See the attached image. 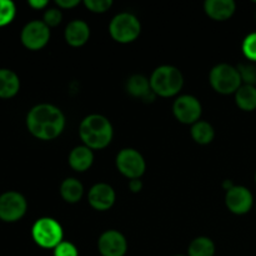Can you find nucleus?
<instances>
[{
  "mask_svg": "<svg viewBox=\"0 0 256 256\" xmlns=\"http://www.w3.org/2000/svg\"><path fill=\"white\" fill-rule=\"evenodd\" d=\"M238 72H239L242 82L245 85H252L256 86V65L250 64V62H242L236 66Z\"/></svg>",
  "mask_w": 256,
  "mask_h": 256,
  "instance_id": "obj_24",
  "label": "nucleus"
},
{
  "mask_svg": "<svg viewBox=\"0 0 256 256\" xmlns=\"http://www.w3.org/2000/svg\"><path fill=\"white\" fill-rule=\"evenodd\" d=\"M64 36L68 44L72 45V46H82L84 44H86V42L90 38L89 25L84 20H72L65 28Z\"/></svg>",
  "mask_w": 256,
  "mask_h": 256,
  "instance_id": "obj_15",
  "label": "nucleus"
},
{
  "mask_svg": "<svg viewBox=\"0 0 256 256\" xmlns=\"http://www.w3.org/2000/svg\"><path fill=\"white\" fill-rule=\"evenodd\" d=\"M84 194V186L75 178H68L60 185V195L62 199L70 204H75L82 199Z\"/></svg>",
  "mask_w": 256,
  "mask_h": 256,
  "instance_id": "obj_19",
  "label": "nucleus"
},
{
  "mask_svg": "<svg viewBox=\"0 0 256 256\" xmlns=\"http://www.w3.org/2000/svg\"><path fill=\"white\" fill-rule=\"evenodd\" d=\"M79 135L85 146L92 150H100L112 142L114 130L109 119L100 114H92L80 122Z\"/></svg>",
  "mask_w": 256,
  "mask_h": 256,
  "instance_id": "obj_2",
  "label": "nucleus"
},
{
  "mask_svg": "<svg viewBox=\"0 0 256 256\" xmlns=\"http://www.w3.org/2000/svg\"><path fill=\"white\" fill-rule=\"evenodd\" d=\"M188 254L189 256H214L215 245L209 238L199 236L190 242Z\"/></svg>",
  "mask_w": 256,
  "mask_h": 256,
  "instance_id": "obj_22",
  "label": "nucleus"
},
{
  "mask_svg": "<svg viewBox=\"0 0 256 256\" xmlns=\"http://www.w3.org/2000/svg\"><path fill=\"white\" fill-rule=\"evenodd\" d=\"M85 6L92 12H105L112 8V0H85Z\"/></svg>",
  "mask_w": 256,
  "mask_h": 256,
  "instance_id": "obj_27",
  "label": "nucleus"
},
{
  "mask_svg": "<svg viewBox=\"0 0 256 256\" xmlns=\"http://www.w3.org/2000/svg\"><path fill=\"white\" fill-rule=\"evenodd\" d=\"M255 180H256V175H255Z\"/></svg>",
  "mask_w": 256,
  "mask_h": 256,
  "instance_id": "obj_33",
  "label": "nucleus"
},
{
  "mask_svg": "<svg viewBox=\"0 0 256 256\" xmlns=\"http://www.w3.org/2000/svg\"><path fill=\"white\" fill-rule=\"evenodd\" d=\"M172 112L182 124H195L202 116V108L199 100L192 95H182L174 102Z\"/></svg>",
  "mask_w": 256,
  "mask_h": 256,
  "instance_id": "obj_10",
  "label": "nucleus"
},
{
  "mask_svg": "<svg viewBox=\"0 0 256 256\" xmlns=\"http://www.w3.org/2000/svg\"><path fill=\"white\" fill-rule=\"evenodd\" d=\"M98 248L102 256H124L126 254L128 242L122 232L108 230L100 235Z\"/></svg>",
  "mask_w": 256,
  "mask_h": 256,
  "instance_id": "obj_12",
  "label": "nucleus"
},
{
  "mask_svg": "<svg viewBox=\"0 0 256 256\" xmlns=\"http://www.w3.org/2000/svg\"><path fill=\"white\" fill-rule=\"evenodd\" d=\"M115 199H116V195H115L114 189L105 182L95 184L89 190V195H88L89 204L99 212L109 210L114 205Z\"/></svg>",
  "mask_w": 256,
  "mask_h": 256,
  "instance_id": "obj_13",
  "label": "nucleus"
},
{
  "mask_svg": "<svg viewBox=\"0 0 256 256\" xmlns=\"http://www.w3.org/2000/svg\"><path fill=\"white\" fill-rule=\"evenodd\" d=\"M54 256H79L76 246L69 242H62L54 249Z\"/></svg>",
  "mask_w": 256,
  "mask_h": 256,
  "instance_id": "obj_28",
  "label": "nucleus"
},
{
  "mask_svg": "<svg viewBox=\"0 0 256 256\" xmlns=\"http://www.w3.org/2000/svg\"><path fill=\"white\" fill-rule=\"evenodd\" d=\"M149 80L154 94L162 98L174 96L184 85L182 72L172 65H162L156 68Z\"/></svg>",
  "mask_w": 256,
  "mask_h": 256,
  "instance_id": "obj_3",
  "label": "nucleus"
},
{
  "mask_svg": "<svg viewBox=\"0 0 256 256\" xmlns=\"http://www.w3.org/2000/svg\"><path fill=\"white\" fill-rule=\"evenodd\" d=\"M204 10L212 19L224 22L234 15L236 4L234 0H206L204 2Z\"/></svg>",
  "mask_w": 256,
  "mask_h": 256,
  "instance_id": "obj_16",
  "label": "nucleus"
},
{
  "mask_svg": "<svg viewBox=\"0 0 256 256\" xmlns=\"http://www.w3.org/2000/svg\"><path fill=\"white\" fill-rule=\"evenodd\" d=\"M28 202L18 192H6L0 195V220L5 222H19L25 215Z\"/></svg>",
  "mask_w": 256,
  "mask_h": 256,
  "instance_id": "obj_8",
  "label": "nucleus"
},
{
  "mask_svg": "<svg viewBox=\"0 0 256 256\" xmlns=\"http://www.w3.org/2000/svg\"><path fill=\"white\" fill-rule=\"evenodd\" d=\"M209 80L212 89L224 95L235 94L242 85L238 69L229 64H219L212 68Z\"/></svg>",
  "mask_w": 256,
  "mask_h": 256,
  "instance_id": "obj_6",
  "label": "nucleus"
},
{
  "mask_svg": "<svg viewBox=\"0 0 256 256\" xmlns=\"http://www.w3.org/2000/svg\"><path fill=\"white\" fill-rule=\"evenodd\" d=\"M79 4V0H56V5L62 9H70Z\"/></svg>",
  "mask_w": 256,
  "mask_h": 256,
  "instance_id": "obj_29",
  "label": "nucleus"
},
{
  "mask_svg": "<svg viewBox=\"0 0 256 256\" xmlns=\"http://www.w3.org/2000/svg\"><path fill=\"white\" fill-rule=\"evenodd\" d=\"M50 28L42 20L29 22L22 30L20 40L29 50H40L49 42Z\"/></svg>",
  "mask_w": 256,
  "mask_h": 256,
  "instance_id": "obj_9",
  "label": "nucleus"
},
{
  "mask_svg": "<svg viewBox=\"0 0 256 256\" xmlns=\"http://www.w3.org/2000/svg\"><path fill=\"white\" fill-rule=\"evenodd\" d=\"M129 189L132 192H139L142 189V182L140 179H132L129 182Z\"/></svg>",
  "mask_w": 256,
  "mask_h": 256,
  "instance_id": "obj_30",
  "label": "nucleus"
},
{
  "mask_svg": "<svg viewBox=\"0 0 256 256\" xmlns=\"http://www.w3.org/2000/svg\"><path fill=\"white\" fill-rule=\"evenodd\" d=\"M16 15V8L12 0H0V28L10 24Z\"/></svg>",
  "mask_w": 256,
  "mask_h": 256,
  "instance_id": "obj_23",
  "label": "nucleus"
},
{
  "mask_svg": "<svg viewBox=\"0 0 256 256\" xmlns=\"http://www.w3.org/2000/svg\"><path fill=\"white\" fill-rule=\"evenodd\" d=\"M242 48L246 59L256 62V32H252L245 38Z\"/></svg>",
  "mask_w": 256,
  "mask_h": 256,
  "instance_id": "obj_25",
  "label": "nucleus"
},
{
  "mask_svg": "<svg viewBox=\"0 0 256 256\" xmlns=\"http://www.w3.org/2000/svg\"><path fill=\"white\" fill-rule=\"evenodd\" d=\"M116 168L128 179H140L146 169V164L138 150L126 148L120 150L116 156Z\"/></svg>",
  "mask_w": 256,
  "mask_h": 256,
  "instance_id": "obj_7",
  "label": "nucleus"
},
{
  "mask_svg": "<svg viewBox=\"0 0 256 256\" xmlns=\"http://www.w3.org/2000/svg\"><path fill=\"white\" fill-rule=\"evenodd\" d=\"M94 162V154L90 148L85 145L74 148L69 154V165L75 172H86Z\"/></svg>",
  "mask_w": 256,
  "mask_h": 256,
  "instance_id": "obj_17",
  "label": "nucleus"
},
{
  "mask_svg": "<svg viewBox=\"0 0 256 256\" xmlns=\"http://www.w3.org/2000/svg\"><path fill=\"white\" fill-rule=\"evenodd\" d=\"M26 126L30 134L40 140H52L65 128V116L52 104H38L26 115Z\"/></svg>",
  "mask_w": 256,
  "mask_h": 256,
  "instance_id": "obj_1",
  "label": "nucleus"
},
{
  "mask_svg": "<svg viewBox=\"0 0 256 256\" xmlns=\"http://www.w3.org/2000/svg\"><path fill=\"white\" fill-rule=\"evenodd\" d=\"M142 24L132 12H120L115 15L109 24V32L112 39L122 44H128L140 35Z\"/></svg>",
  "mask_w": 256,
  "mask_h": 256,
  "instance_id": "obj_5",
  "label": "nucleus"
},
{
  "mask_svg": "<svg viewBox=\"0 0 256 256\" xmlns=\"http://www.w3.org/2000/svg\"><path fill=\"white\" fill-rule=\"evenodd\" d=\"M62 10L56 9V8H50L44 12V20L42 22L48 25L49 28H54L62 22Z\"/></svg>",
  "mask_w": 256,
  "mask_h": 256,
  "instance_id": "obj_26",
  "label": "nucleus"
},
{
  "mask_svg": "<svg viewBox=\"0 0 256 256\" xmlns=\"http://www.w3.org/2000/svg\"><path fill=\"white\" fill-rule=\"evenodd\" d=\"M19 76L10 69H0V98L10 99L19 92Z\"/></svg>",
  "mask_w": 256,
  "mask_h": 256,
  "instance_id": "obj_18",
  "label": "nucleus"
},
{
  "mask_svg": "<svg viewBox=\"0 0 256 256\" xmlns=\"http://www.w3.org/2000/svg\"><path fill=\"white\" fill-rule=\"evenodd\" d=\"M126 90L132 96L139 98L145 102H154L156 98L150 86V80L146 79L144 75L135 74L130 76L126 82Z\"/></svg>",
  "mask_w": 256,
  "mask_h": 256,
  "instance_id": "obj_14",
  "label": "nucleus"
},
{
  "mask_svg": "<svg viewBox=\"0 0 256 256\" xmlns=\"http://www.w3.org/2000/svg\"><path fill=\"white\" fill-rule=\"evenodd\" d=\"M235 102L244 112H254L256 109V86L242 84L235 92Z\"/></svg>",
  "mask_w": 256,
  "mask_h": 256,
  "instance_id": "obj_20",
  "label": "nucleus"
},
{
  "mask_svg": "<svg viewBox=\"0 0 256 256\" xmlns=\"http://www.w3.org/2000/svg\"><path fill=\"white\" fill-rule=\"evenodd\" d=\"M192 136L195 142L200 145H206L214 140L215 130L208 122L199 120L192 126Z\"/></svg>",
  "mask_w": 256,
  "mask_h": 256,
  "instance_id": "obj_21",
  "label": "nucleus"
},
{
  "mask_svg": "<svg viewBox=\"0 0 256 256\" xmlns=\"http://www.w3.org/2000/svg\"><path fill=\"white\" fill-rule=\"evenodd\" d=\"M32 240L44 249H55L62 242V228L52 218H40L32 228Z\"/></svg>",
  "mask_w": 256,
  "mask_h": 256,
  "instance_id": "obj_4",
  "label": "nucleus"
},
{
  "mask_svg": "<svg viewBox=\"0 0 256 256\" xmlns=\"http://www.w3.org/2000/svg\"><path fill=\"white\" fill-rule=\"evenodd\" d=\"M28 4H29L32 9L40 10V9H44V8L46 6L48 2L46 0H29Z\"/></svg>",
  "mask_w": 256,
  "mask_h": 256,
  "instance_id": "obj_31",
  "label": "nucleus"
},
{
  "mask_svg": "<svg viewBox=\"0 0 256 256\" xmlns=\"http://www.w3.org/2000/svg\"><path fill=\"white\" fill-rule=\"evenodd\" d=\"M225 204L232 214L244 215L252 210V204H254V196L248 188L234 185L232 189L226 192Z\"/></svg>",
  "mask_w": 256,
  "mask_h": 256,
  "instance_id": "obj_11",
  "label": "nucleus"
},
{
  "mask_svg": "<svg viewBox=\"0 0 256 256\" xmlns=\"http://www.w3.org/2000/svg\"><path fill=\"white\" fill-rule=\"evenodd\" d=\"M174 256H184V255H174Z\"/></svg>",
  "mask_w": 256,
  "mask_h": 256,
  "instance_id": "obj_32",
  "label": "nucleus"
}]
</instances>
